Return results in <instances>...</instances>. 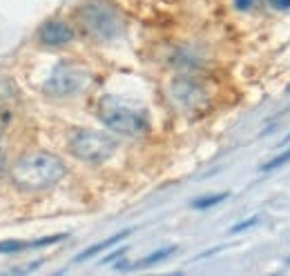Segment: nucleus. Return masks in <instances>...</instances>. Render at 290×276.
<instances>
[{
  "mask_svg": "<svg viewBox=\"0 0 290 276\" xmlns=\"http://www.w3.org/2000/svg\"><path fill=\"white\" fill-rule=\"evenodd\" d=\"M67 174L63 158L49 151H32L20 156L9 169V178L22 192H40L54 187Z\"/></svg>",
  "mask_w": 290,
  "mask_h": 276,
  "instance_id": "nucleus-1",
  "label": "nucleus"
},
{
  "mask_svg": "<svg viewBox=\"0 0 290 276\" xmlns=\"http://www.w3.org/2000/svg\"><path fill=\"white\" fill-rule=\"evenodd\" d=\"M83 32L98 42H112L123 34V18L107 0H90L78 9Z\"/></svg>",
  "mask_w": 290,
  "mask_h": 276,
  "instance_id": "nucleus-2",
  "label": "nucleus"
},
{
  "mask_svg": "<svg viewBox=\"0 0 290 276\" xmlns=\"http://www.w3.org/2000/svg\"><path fill=\"white\" fill-rule=\"evenodd\" d=\"M98 118L107 129L123 136H138L150 129V116L145 110H136L114 96L98 100Z\"/></svg>",
  "mask_w": 290,
  "mask_h": 276,
  "instance_id": "nucleus-3",
  "label": "nucleus"
},
{
  "mask_svg": "<svg viewBox=\"0 0 290 276\" xmlns=\"http://www.w3.org/2000/svg\"><path fill=\"white\" fill-rule=\"evenodd\" d=\"M67 147L78 161L90 163V165H100V163L110 161L114 156L116 141L110 134H105V131L76 129L74 134L69 136Z\"/></svg>",
  "mask_w": 290,
  "mask_h": 276,
  "instance_id": "nucleus-4",
  "label": "nucleus"
},
{
  "mask_svg": "<svg viewBox=\"0 0 290 276\" xmlns=\"http://www.w3.org/2000/svg\"><path fill=\"white\" fill-rule=\"evenodd\" d=\"M168 96L170 103L183 116L201 114V111H206L208 103H210V94L203 87V83H199L196 78H190V76L174 78L168 87Z\"/></svg>",
  "mask_w": 290,
  "mask_h": 276,
  "instance_id": "nucleus-5",
  "label": "nucleus"
},
{
  "mask_svg": "<svg viewBox=\"0 0 290 276\" xmlns=\"http://www.w3.org/2000/svg\"><path fill=\"white\" fill-rule=\"evenodd\" d=\"M87 83H90V74L83 67L72 63H60L49 74V78L45 80L42 92L49 96H56V98H63V96H72L80 89H85Z\"/></svg>",
  "mask_w": 290,
  "mask_h": 276,
  "instance_id": "nucleus-6",
  "label": "nucleus"
},
{
  "mask_svg": "<svg viewBox=\"0 0 290 276\" xmlns=\"http://www.w3.org/2000/svg\"><path fill=\"white\" fill-rule=\"evenodd\" d=\"M38 38L47 47H63V45H69L74 40V29L63 20H47L40 27Z\"/></svg>",
  "mask_w": 290,
  "mask_h": 276,
  "instance_id": "nucleus-7",
  "label": "nucleus"
},
{
  "mask_svg": "<svg viewBox=\"0 0 290 276\" xmlns=\"http://www.w3.org/2000/svg\"><path fill=\"white\" fill-rule=\"evenodd\" d=\"M67 239V234H56V236H47V239H38V240H7V243H0V254H11V252H20V250H34V247H45V245H54L60 243V240Z\"/></svg>",
  "mask_w": 290,
  "mask_h": 276,
  "instance_id": "nucleus-8",
  "label": "nucleus"
},
{
  "mask_svg": "<svg viewBox=\"0 0 290 276\" xmlns=\"http://www.w3.org/2000/svg\"><path fill=\"white\" fill-rule=\"evenodd\" d=\"M130 234H132V229H130V227L123 229V232H118V234H114V236H110V239L100 240V243H96V245H92V247H87V250H83L78 256H76V260H87V258H92V256L100 254V252H105L107 247H112V245L121 243V240L125 239V236H130Z\"/></svg>",
  "mask_w": 290,
  "mask_h": 276,
  "instance_id": "nucleus-9",
  "label": "nucleus"
},
{
  "mask_svg": "<svg viewBox=\"0 0 290 276\" xmlns=\"http://www.w3.org/2000/svg\"><path fill=\"white\" fill-rule=\"evenodd\" d=\"M288 163H290V147H286L284 151H279L274 158H270L268 163H264L259 169H261V172H274V169H279V167L288 165Z\"/></svg>",
  "mask_w": 290,
  "mask_h": 276,
  "instance_id": "nucleus-10",
  "label": "nucleus"
},
{
  "mask_svg": "<svg viewBox=\"0 0 290 276\" xmlns=\"http://www.w3.org/2000/svg\"><path fill=\"white\" fill-rule=\"evenodd\" d=\"M228 196H230L228 192H219V194H212V196L196 198L194 203H192V207H194V209H208V207H214V205L223 203V201H226Z\"/></svg>",
  "mask_w": 290,
  "mask_h": 276,
  "instance_id": "nucleus-11",
  "label": "nucleus"
},
{
  "mask_svg": "<svg viewBox=\"0 0 290 276\" xmlns=\"http://www.w3.org/2000/svg\"><path fill=\"white\" fill-rule=\"evenodd\" d=\"M174 252H176V247H174V245H170V247H163V250H158V252H154V254H150L148 258H143L141 263H136V267H148V265H154V263H158V260H163L165 256L174 254Z\"/></svg>",
  "mask_w": 290,
  "mask_h": 276,
  "instance_id": "nucleus-12",
  "label": "nucleus"
},
{
  "mask_svg": "<svg viewBox=\"0 0 290 276\" xmlns=\"http://www.w3.org/2000/svg\"><path fill=\"white\" fill-rule=\"evenodd\" d=\"M257 223H259V216H252V219L243 221V223H237V225H232V227H230V232H232V234H237V232H243V229L252 227V225H257Z\"/></svg>",
  "mask_w": 290,
  "mask_h": 276,
  "instance_id": "nucleus-13",
  "label": "nucleus"
},
{
  "mask_svg": "<svg viewBox=\"0 0 290 276\" xmlns=\"http://www.w3.org/2000/svg\"><path fill=\"white\" fill-rule=\"evenodd\" d=\"M254 7V0H234V9L237 11H250Z\"/></svg>",
  "mask_w": 290,
  "mask_h": 276,
  "instance_id": "nucleus-14",
  "label": "nucleus"
},
{
  "mask_svg": "<svg viewBox=\"0 0 290 276\" xmlns=\"http://www.w3.org/2000/svg\"><path fill=\"white\" fill-rule=\"evenodd\" d=\"M268 5L272 7V9L286 11V9H290V0H268Z\"/></svg>",
  "mask_w": 290,
  "mask_h": 276,
  "instance_id": "nucleus-15",
  "label": "nucleus"
},
{
  "mask_svg": "<svg viewBox=\"0 0 290 276\" xmlns=\"http://www.w3.org/2000/svg\"><path fill=\"white\" fill-rule=\"evenodd\" d=\"M7 123H9V114H5V111H0V136H2V131H5Z\"/></svg>",
  "mask_w": 290,
  "mask_h": 276,
  "instance_id": "nucleus-16",
  "label": "nucleus"
},
{
  "mask_svg": "<svg viewBox=\"0 0 290 276\" xmlns=\"http://www.w3.org/2000/svg\"><path fill=\"white\" fill-rule=\"evenodd\" d=\"M2 174H5V151L0 149V178H2Z\"/></svg>",
  "mask_w": 290,
  "mask_h": 276,
  "instance_id": "nucleus-17",
  "label": "nucleus"
},
{
  "mask_svg": "<svg viewBox=\"0 0 290 276\" xmlns=\"http://www.w3.org/2000/svg\"><path fill=\"white\" fill-rule=\"evenodd\" d=\"M288 143H290V134H288V136H284V138H281V143H279V147H281V145H288Z\"/></svg>",
  "mask_w": 290,
  "mask_h": 276,
  "instance_id": "nucleus-18",
  "label": "nucleus"
}]
</instances>
